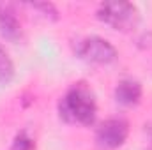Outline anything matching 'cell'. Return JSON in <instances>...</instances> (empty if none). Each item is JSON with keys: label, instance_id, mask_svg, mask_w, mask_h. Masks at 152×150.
Segmentation results:
<instances>
[{"label": "cell", "instance_id": "obj_3", "mask_svg": "<svg viewBox=\"0 0 152 150\" xmlns=\"http://www.w3.org/2000/svg\"><path fill=\"white\" fill-rule=\"evenodd\" d=\"M76 53L81 60L92 64H110L117 58V50L103 37L92 36L78 42Z\"/></svg>", "mask_w": 152, "mask_h": 150}, {"label": "cell", "instance_id": "obj_5", "mask_svg": "<svg viewBox=\"0 0 152 150\" xmlns=\"http://www.w3.org/2000/svg\"><path fill=\"white\" fill-rule=\"evenodd\" d=\"M0 34L7 41H20L21 39V23L18 20L16 9L9 2H0Z\"/></svg>", "mask_w": 152, "mask_h": 150}, {"label": "cell", "instance_id": "obj_1", "mask_svg": "<svg viewBox=\"0 0 152 150\" xmlns=\"http://www.w3.org/2000/svg\"><path fill=\"white\" fill-rule=\"evenodd\" d=\"M96 115H97V106L92 92L87 87L76 85L60 101V117L67 122L90 125L94 124Z\"/></svg>", "mask_w": 152, "mask_h": 150}, {"label": "cell", "instance_id": "obj_7", "mask_svg": "<svg viewBox=\"0 0 152 150\" xmlns=\"http://www.w3.org/2000/svg\"><path fill=\"white\" fill-rule=\"evenodd\" d=\"M14 76V64L9 57V53L0 46V83L5 85Z\"/></svg>", "mask_w": 152, "mask_h": 150}, {"label": "cell", "instance_id": "obj_2", "mask_svg": "<svg viewBox=\"0 0 152 150\" xmlns=\"http://www.w3.org/2000/svg\"><path fill=\"white\" fill-rule=\"evenodd\" d=\"M138 9L129 2H104L97 9V18L117 30H129L138 23Z\"/></svg>", "mask_w": 152, "mask_h": 150}, {"label": "cell", "instance_id": "obj_4", "mask_svg": "<svg viewBox=\"0 0 152 150\" xmlns=\"http://www.w3.org/2000/svg\"><path fill=\"white\" fill-rule=\"evenodd\" d=\"M96 138L104 149H118L127 138V124L122 118H110L99 125Z\"/></svg>", "mask_w": 152, "mask_h": 150}, {"label": "cell", "instance_id": "obj_6", "mask_svg": "<svg viewBox=\"0 0 152 150\" xmlns=\"http://www.w3.org/2000/svg\"><path fill=\"white\" fill-rule=\"evenodd\" d=\"M142 97V85L134 79H122L115 88V99L117 103L124 106H133Z\"/></svg>", "mask_w": 152, "mask_h": 150}, {"label": "cell", "instance_id": "obj_8", "mask_svg": "<svg viewBox=\"0 0 152 150\" xmlns=\"http://www.w3.org/2000/svg\"><path fill=\"white\" fill-rule=\"evenodd\" d=\"M11 150H34V140L27 134V133H20L14 141H12V149Z\"/></svg>", "mask_w": 152, "mask_h": 150}]
</instances>
